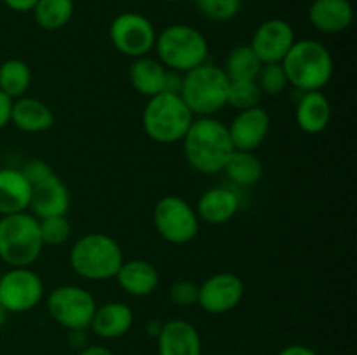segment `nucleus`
<instances>
[{"label": "nucleus", "instance_id": "nucleus-1", "mask_svg": "<svg viewBox=\"0 0 357 355\" xmlns=\"http://www.w3.org/2000/svg\"><path fill=\"white\" fill-rule=\"evenodd\" d=\"M188 166L201 174H218L234 153L229 129L216 117H195L181 139Z\"/></svg>", "mask_w": 357, "mask_h": 355}, {"label": "nucleus", "instance_id": "nucleus-2", "mask_svg": "<svg viewBox=\"0 0 357 355\" xmlns=\"http://www.w3.org/2000/svg\"><path fill=\"white\" fill-rule=\"evenodd\" d=\"M288 84L300 93L323 90L333 77V56L330 49L314 38L295 40L281 61Z\"/></svg>", "mask_w": 357, "mask_h": 355}, {"label": "nucleus", "instance_id": "nucleus-3", "mask_svg": "<svg viewBox=\"0 0 357 355\" xmlns=\"http://www.w3.org/2000/svg\"><path fill=\"white\" fill-rule=\"evenodd\" d=\"M72 270L80 278L103 282L115 278L124 263L122 247L114 237L101 232H91L80 237L68 254Z\"/></svg>", "mask_w": 357, "mask_h": 355}, {"label": "nucleus", "instance_id": "nucleus-4", "mask_svg": "<svg viewBox=\"0 0 357 355\" xmlns=\"http://www.w3.org/2000/svg\"><path fill=\"white\" fill-rule=\"evenodd\" d=\"M195 115L180 94L160 93L149 97L142 113V127L149 139L159 145L180 143L194 122Z\"/></svg>", "mask_w": 357, "mask_h": 355}, {"label": "nucleus", "instance_id": "nucleus-5", "mask_svg": "<svg viewBox=\"0 0 357 355\" xmlns=\"http://www.w3.org/2000/svg\"><path fill=\"white\" fill-rule=\"evenodd\" d=\"M157 59L171 72L187 73L208 61L209 45L204 33L185 23H174L157 33Z\"/></svg>", "mask_w": 357, "mask_h": 355}, {"label": "nucleus", "instance_id": "nucleus-6", "mask_svg": "<svg viewBox=\"0 0 357 355\" xmlns=\"http://www.w3.org/2000/svg\"><path fill=\"white\" fill-rule=\"evenodd\" d=\"M42 251L38 219L31 212L0 216V261L9 268L31 267Z\"/></svg>", "mask_w": 357, "mask_h": 355}, {"label": "nucleus", "instance_id": "nucleus-7", "mask_svg": "<svg viewBox=\"0 0 357 355\" xmlns=\"http://www.w3.org/2000/svg\"><path fill=\"white\" fill-rule=\"evenodd\" d=\"M229 84L223 68L206 61L183 73L180 96L195 117H215L227 106Z\"/></svg>", "mask_w": 357, "mask_h": 355}, {"label": "nucleus", "instance_id": "nucleus-8", "mask_svg": "<svg viewBox=\"0 0 357 355\" xmlns=\"http://www.w3.org/2000/svg\"><path fill=\"white\" fill-rule=\"evenodd\" d=\"M153 226L162 240L185 246L197 237L201 221L194 205L178 195H164L153 205Z\"/></svg>", "mask_w": 357, "mask_h": 355}, {"label": "nucleus", "instance_id": "nucleus-9", "mask_svg": "<svg viewBox=\"0 0 357 355\" xmlns=\"http://www.w3.org/2000/svg\"><path fill=\"white\" fill-rule=\"evenodd\" d=\"M47 312L66 331H87L98 303L93 292L77 284H63L49 292Z\"/></svg>", "mask_w": 357, "mask_h": 355}, {"label": "nucleus", "instance_id": "nucleus-10", "mask_svg": "<svg viewBox=\"0 0 357 355\" xmlns=\"http://www.w3.org/2000/svg\"><path fill=\"white\" fill-rule=\"evenodd\" d=\"M108 37L115 51L136 59L149 56V52L153 51L157 31L149 17L128 10L112 19Z\"/></svg>", "mask_w": 357, "mask_h": 355}, {"label": "nucleus", "instance_id": "nucleus-11", "mask_svg": "<svg viewBox=\"0 0 357 355\" xmlns=\"http://www.w3.org/2000/svg\"><path fill=\"white\" fill-rule=\"evenodd\" d=\"M44 298V282L31 267H16L0 275V305L9 313L33 310Z\"/></svg>", "mask_w": 357, "mask_h": 355}, {"label": "nucleus", "instance_id": "nucleus-12", "mask_svg": "<svg viewBox=\"0 0 357 355\" xmlns=\"http://www.w3.org/2000/svg\"><path fill=\"white\" fill-rule=\"evenodd\" d=\"M244 282L232 271H218L199 284L197 305L211 315H223L241 305L244 298Z\"/></svg>", "mask_w": 357, "mask_h": 355}, {"label": "nucleus", "instance_id": "nucleus-13", "mask_svg": "<svg viewBox=\"0 0 357 355\" xmlns=\"http://www.w3.org/2000/svg\"><path fill=\"white\" fill-rule=\"evenodd\" d=\"M295 40V30L288 21L281 17H271L258 24L257 30L253 31L250 47L258 56L261 65L281 63Z\"/></svg>", "mask_w": 357, "mask_h": 355}, {"label": "nucleus", "instance_id": "nucleus-14", "mask_svg": "<svg viewBox=\"0 0 357 355\" xmlns=\"http://www.w3.org/2000/svg\"><path fill=\"white\" fill-rule=\"evenodd\" d=\"M271 125L268 111L261 106H255L237 111L232 122L227 124V129L234 148L241 152H257L267 139Z\"/></svg>", "mask_w": 357, "mask_h": 355}, {"label": "nucleus", "instance_id": "nucleus-15", "mask_svg": "<svg viewBox=\"0 0 357 355\" xmlns=\"http://www.w3.org/2000/svg\"><path fill=\"white\" fill-rule=\"evenodd\" d=\"M70 191L68 187L63 183L61 178L51 174L47 180L31 187L30 205L28 212L37 219L51 218V216H66L70 211Z\"/></svg>", "mask_w": 357, "mask_h": 355}, {"label": "nucleus", "instance_id": "nucleus-16", "mask_svg": "<svg viewBox=\"0 0 357 355\" xmlns=\"http://www.w3.org/2000/svg\"><path fill=\"white\" fill-rule=\"evenodd\" d=\"M155 340L159 355H202L201 334L188 320H167L162 324Z\"/></svg>", "mask_w": 357, "mask_h": 355}, {"label": "nucleus", "instance_id": "nucleus-17", "mask_svg": "<svg viewBox=\"0 0 357 355\" xmlns=\"http://www.w3.org/2000/svg\"><path fill=\"white\" fill-rule=\"evenodd\" d=\"M241 209V197L230 187H211L199 197L195 212L199 221L208 225H225L232 221Z\"/></svg>", "mask_w": 357, "mask_h": 355}, {"label": "nucleus", "instance_id": "nucleus-18", "mask_svg": "<svg viewBox=\"0 0 357 355\" xmlns=\"http://www.w3.org/2000/svg\"><path fill=\"white\" fill-rule=\"evenodd\" d=\"M307 17L321 33H342L354 23V7L351 0H312Z\"/></svg>", "mask_w": 357, "mask_h": 355}, {"label": "nucleus", "instance_id": "nucleus-19", "mask_svg": "<svg viewBox=\"0 0 357 355\" xmlns=\"http://www.w3.org/2000/svg\"><path fill=\"white\" fill-rule=\"evenodd\" d=\"M135 324V312L121 301H108L96 306L89 329L101 340H117L126 336Z\"/></svg>", "mask_w": 357, "mask_h": 355}, {"label": "nucleus", "instance_id": "nucleus-20", "mask_svg": "<svg viewBox=\"0 0 357 355\" xmlns=\"http://www.w3.org/2000/svg\"><path fill=\"white\" fill-rule=\"evenodd\" d=\"M115 281L126 294L135 296V298H145L157 291L160 275L152 263L136 258V260H124L115 275Z\"/></svg>", "mask_w": 357, "mask_h": 355}, {"label": "nucleus", "instance_id": "nucleus-21", "mask_svg": "<svg viewBox=\"0 0 357 355\" xmlns=\"http://www.w3.org/2000/svg\"><path fill=\"white\" fill-rule=\"evenodd\" d=\"M10 124L26 134L45 132L54 125V113L51 106L33 96H23L13 101Z\"/></svg>", "mask_w": 357, "mask_h": 355}, {"label": "nucleus", "instance_id": "nucleus-22", "mask_svg": "<svg viewBox=\"0 0 357 355\" xmlns=\"http://www.w3.org/2000/svg\"><path fill=\"white\" fill-rule=\"evenodd\" d=\"M295 120L305 134H321L331 122V103L323 90L302 93L295 108Z\"/></svg>", "mask_w": 357, "mask_h": 355}, {"label": "nucleus", "instance_id": "nucleus-23", "mask_svg": "<svg viewBox=\"0 0 357 355\" xmlns=\"http://www.w3.org/2000/svg\"><path fill=\"white\" fill-rule=\"evenodd\" d=\"M31 184L16 167H0V216L28 211Z\"/></svg>", "mask_w": 357, "mask_h": 355}, {"label": "nucleus", "instance_id": "nucleus-24", "mask_svg": "<svg viewBox=\"0 0 357 355\" xmlns=\"http://www.w3.org/2000/svg\"><path fill=\"white\" fill-rule=\"evenodd\" d=\"M167 68L157 58L143 56L132 59L129 66V84L146 100L166 90Z\"/></svg>", "mask_w": 357, "mask_h": 355}, {"label": "nucleus", "instance_id": "nucleus-25", "mask_svg": "<svg viewBox=\"0 0 357 355\" xmlns=\"http://www.w3.org/2000/svg\"><path fill=\"white\" fill-rule=\"evenodd\" d=\"M222 173L237 187H253L264 176V164L255 152L234 150Z\"/></svg>", "mask_w": 357, "mask_h": 355}, {"label": "nucleus", "instance_id": "nucleus-26", "mask_svg": "<svg viewBox=\"0 0 357 355\" xmlns=\"http://www.w3.org/2000/svg\"><path fill=\"white\" fill-rule=\"evenodd\" d=\"M33 19L42 30L56 31L65 28L75 13L73 0H37L31 9Z\"/></svg>", "mask_w": 357, "mask_h": 355}, {"label": "nucleus", "instance_id": "nucleus-27", "mask_svg": "<svg viewBox=\"0 0 357 355\" xmlns=\"http://www.w3.org/2000/svg\"><path fill=\"white\" fill-rule=\"evenodd\" d=\"M31 79V68L23 59H6L0 65V90L13 101L26 96Z\"/></svg>", "mask_w": 357, "mask_h": 355}, {"label": "nucleus", "instance_id": "nucleus-28", "mask_svg": "<svg viewBox=\"0 0 357 355\" xmlns=\"http://www.w3.org/2000/svg\"><path fill=\"white\" fill-rule=\"evenodd\" d=\"M261 61L248 45H237L227 54L223 72L229 80H257Z\"/></svg>", "mask_w": 357, "mask_h": 355}, {"label": "nucleus", "instance_id": "nucleus-29", "mask_svg": "<svg viewBox=\"0 0 357 355\" xmlns=\"http://www.w3.org/2000/svg\"><path fill=\"white\" fill-rule=\"evenodd\" d=\"M264 94L257 80H230L229 93H227V106H232L236 111L248 108L260 106Z\"/></svg>", "mask_w": 357, "mask_h": 355}, {"label": "nucleus", "instance_id": "nucleus-30", "mask_svg": "<svg viewBox=\"0 0 357 355\" xmlns=\"http://www.w3.org/2000/svg\"><path fill=\"white\" fill-rule=\"evenodd\" d=\"M257 82L264 96H281L288 89V77L281 63H267L261 65Z\"/></svg>", "mask_w": 357, "mask_h": 355}, {"label": "nucleus", "instance_id": "nucleus-31", "mask_svg": "<svg viewBox=\"0 0 357 355\" xmlns=\"http://www.w3.org/2000/svg\"><path fill=\"white\" fill-rule=\"evenodd\" d=\"M38 228H40L44 247L63 246L68 242L70 235H72V225L66 216H51V218L38 219Z\"/></svg>", "mask_w": 357, "mask_h": 355}, {"label": "nucleus", "instance_id": "nucleus-32", "mask_svg": "<svg viewBox=\"0 0 357 355\" xmlns=\"http://www.w3.org/2000/svg\"><path fill=\"white\" fill-rule=\"evenodd\" d=\"M195 7L209 21L227 23L241 13L243 0H195Z\"/></svg>", "mask_w": 357, "mask_h": 355}, {"label": "nucleus", "instance_id": "nucleus-33", "mask_svg": "<svg viewBox=\"0 0 357 355\" xmlns=\"http://www.w3.org/2000/svg\"><path fill=\"white\" fill-rule=\"evenodd\" d=\"M199 298V284L192 281H178L169 287V301L173 305L188 308V306L197 305Z\"/></svg>", "mask_w": 357, "mask_h": 355}, {"label": "nucleus", "instance_id": "nucleus-34", "mask_svg": "<svg viewBox=\"0 0 357 355\" xmlns=\"http://www.w3.org/2000/svg\"><path fill=\"white\" fill-rule=\"evenodd\" d=\"M20 169H21V173H23V176L28 180V183L31 184V187H33V184H37V183H40V181L47 180L51 174H54V173H52L51 166H49V164L45 162V160H42V159L28 160V162L24 164L23 167H20Z\"/></svg>", "mask_w": 357, "mask_h": 355}, {"label": "nucleus", "instance_id": "nucleus-35", "mask_svg": "<svg viewBox=\"0 0 357 355\" xmlns=\"http://www.w3.org/2000/svg\"><path fill=\"white\" fill-rule=\"evenodd\" d=\"M10 110H13V100L0 90V129L10 124Z\"/></svg>", "mask_w": 357, "mask_h": 355}, {"label": "nucleus", "instance_id": "nucleus-36", "mask_svg": "<svg viewBox=\"0 0 357 355\" xmlns=\"http://www.w3.org/2000/svg\"><path fill=\"white\" fill-rule=\"evenodd\" d=\"M2 2L14 13H31L37 0H2Z\"/></svg>", "mask_w": 357, "mask_h": 355}, {"label": "nucleus", "instance_id": "nucleus-37", "mask_svg": "<svg viewBox=\"0 0 357 355\" xmlns=\"http://www.w3.org/2000/svg\"><path fill=\"white\" fill-rule=\"evenodd\" d=\"M278 355H317L316 350H312L307 345H300V343H293L284 347L282 350H279Z\"/></svg>", "mask_w": 357, "mask_h": 355}, {"label": "nucleus", "instance_id": "nucleus-38", "mask_svg": "<svg viewBox=\"0 0 357 355\" xmlns=\"http://www.w3.org/2000/svg\"><path fill=\"white\" fill-rule=\"evenodd\" d=\"M77 355H115L114 352L110 350L105 345H86L84 348H80Z\"/></svg>", "mask_w": 357, "mask_h": 355}, {"label": "nucleus", "instance_id": "nucleus-39", "mask_svg": "<svg viewBox=\"0 0 357 355\" xmlns=\"http://www.w3.org/2000/svg\"><path fill=\"white\" fill-rule=\"evenodd\" d=\"M68 341L70 345H72L73 348H77V350H80V348H84L87 343V333L86 331H68Z\"/></svg>", "mask_w": 357, "mask_h": 355}, {"label": "nucleus", "instance_id": "nucleus-40", "mask_svg": "<svg viewBox=\"0 0 357 355\" xmlns=\"http://www.w3.org/2000/svg\"><path fill=\"white\" fill-rule=\"evenodd\" d=\"M160 327H162V322H159V320H157V319H153V320H150L149 324H146V333H150L153 338H157V334H159Z\"/></svg>", "mask_w": 357, "mask_h": 355}, {"label": "nucleus", "instance_id": "nucleus-41", "mask_svg": "<svg viewBox=\"0 0 357 355\" xmlns=\"http://www.w3.org/2000/svg\"><path fill=\"white\" fill-rule=\"evenodd\" d=\"M10 315V313L9 312H7V310L6 308H3V306L2 305H0V327H2L3 326V324H6L7 322V317H9Z\"/></svg>", "mask_w": 357, "mask_h": 355}, {"label": "nucleus", "instance_id": "nucleus-42", "mask_svg": "<svg viewBox=\"0 0 357 355\" xmlns=\"http://www.w3.org/2000/svg\"><path fill=\"white\" fill-rule=\"evenodd\" d=\"M164 2H171V3H178V2H185V0H164Z\"/></svg>", "mask_w": 357, "mask_h": 355}, {"label": "nucleus", "instance_id": "nucleus-43", "mask_svg": "<svg viewBox=\"0 0 357 355\" xmlns=\"http://www.w3.org/2000/svg\"><path fill=\"white\" fill-rule=\"evenodd\" d=\"M0 275H2V270H0Z\"/></svg>", "mask_w": 357, "mask_h": 355}]
</instances>
